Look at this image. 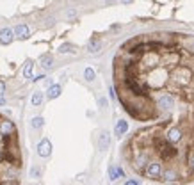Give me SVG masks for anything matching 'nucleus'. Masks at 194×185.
<instances>
[{
	"label": "nucleus",
	"mask_w": 194,
	"mask_h": 185,
	"mask_svg": "<svg viewBox=\"0 0 194 185\" xmlns=\"http://www.w3.org/2000/svg\"><path fill=\"white\" fill-rule=\"evenodd\" d=\"M119 102L150 123L127 144L134 171L153 180L194 174V36L151 34L130 41L114 61Z\"/></svg>",
	"instance_id": "nucleus-1"
},
{
	"label": "nucleus",
	"mask_w": 194,
	"mask_h": 185,
	"mask_svg": "<svg viewBox=\"0 0 194 185\" xmlns=\"http://www.w3.org/2000/svg\"><path fill=\"white\" fill-rule=\"evenodd\" d=\"M50 153H52V142L48 139H41L38 144V155L46 158V157H50Z\"/></svg>",
	"instance_id": "nucleus-2"
},
{
	"label": "nucleus",
	"mask_w": 194,
	"mask_h": 185,
	"mask_svg": "<svg viewBox=\"0 0 194 185\" xmlns=\"http://www.w3.org/2000/svg\"><path fill=\"white\" fill-rule=\"evenodd\" d=\"M13 39H14L13 29H2V30H0V43L2 45H9Z\"/></svg>",
	"instance_id": "nucleus-3"
},
{
	"label": "nucleus",
	"mask_w": 194,
	"mask_h": 185,
	"mask_svg": "<svg viewBox=\"0 0 194 185\" xmlns=\"http://www.w3.org/2000/svg\"><path fill=\"white\" fill-rule=\"evenodd\" d=\"M13 34H14L18 39H27L29 36H30V30H29L27 25H16V29L13 30Z\"/></svg>",
	"instance_id": "nucleus-4"
},
{
	"label": "nucleus",
	"mask_w": 194,
	"mask_h": 185,
	"mask_svg": "<svg viewBox=\"0 0 194 185\" xmlns=\"http://www.w3.org/2000/svg\"><path fill=\"white\" fill-rule=\"evenodd\" d=\"M109 144H111V135H109V132L103 130L100 134V139H98V146H100V150H107Z\"/></svg>",
	"instance_id": "nucleus-5"
},
{
	"label": "nucleus",
	"mask_w": 194,
	"mask_h": 185,
	"mask_svg": "<svg viewBox=\"0 0 194 185\" xmlns=\"http://www.w3.org/2000/svg\"><path fill=\"white\" fill-rule=\"evenodd\" d=\"M127 130H128V123H127V121H123V119H119V121L116 123L114 134H116V137H119V139H121V135H123Z\"/></svg>",
	"instance_id": "nucleus-6"
},
{
	"label": "nucleus",
	"mask_w": 194,
	"mask_h": 185,
	"mask_svg": "<svg viewBox=\"0 0 194 185\" xmlns=\"http://www.w3.org/2000/svg\"><path fill=\"white\" fill-rule=\"evenodd\" d=\"M61 91H62V87L59 86V84H54V86L48 87V92H46V94H48V98L50 100H54V98H57V96L61 94Z\"/></svg>",
	"instance_id": "nucleus-7"
},
{
	"label": "nucleus",
	"mask_w": 194,
	"mask_h": 185,
	"mask_svg": "<svg viewBox=\"0 0 194 185\" xmlns=\"http://www.w3.org/2000/svg\"><path fill=\"white\" fill-rule=\"evenodd\" d=\"M109 176H111V180H118L119 176L125 178V171L121 167H109Z\"/></svg>",
	"instance_id": "nucleus-8"
},
{
	"label": "nucleus",
	"mask_w": 194,
	"mask_h": 185,
	"mask_svg": "<svg viewBox=\"0 0 194 185\" xmlns=\"http://www.w3.org/2000/svg\"><path fill=\"white\" fill-rule=\"evenodd\" d=\"M32 68H34L32 61H27V62H25V68H23V77H25V78H32Z\"/></svg>",
	"instance_id": "nucleus-9"
},
{
	"label": "nucleus",
	"mask_w": 194,
	"mask_h": 185,
	"mask_svg": "<svg viewBox=\"0 0 194 185\" xmlns=\"http://www.w3.org/2000/svg\"><path fill=\"white\" fill-rule=\"evenodd\" d=\"M41 102H43V92H34L32 98H30V103L34 107H38V105H41Z\"/></svg>",
	"instance_id": "nucleus-10"
},
{
	"label": "nucleus",
	"mask_w": 194,
	"mask_h": 185,
	"mask_svg": "<svg viewBox=\"0 0 194 185\" xmlns=\"http://www.w3.org/2000/svg\"><path fill=\"white\" fill-rule=\"evenodd\" d=\"M52 62H54V57H52L50 54H46L41 57V66H43V68H50Z\"/></svg>",
	"instance_id": "nucleus-11"
},
{
	"label": "nucleus",
	"mask_w": 194,
	"mask_h": 185,
	"mask_svg": "<svg viewBox=\"0 0 194 185\" xmlns=\"http://www.w3.org/2000/svg\"><path fill=\"white\" fill-rule=\"evenodd\" d=\"M59 52H61V54H70V52H75V46L70 45V43L61 45V46H59Z\"/></svg>",
	"instance_id": "nucleus-12"
},
{
	"label": "nucleus",
	"mask_w": 194,
	"mask_h": 185,
	"mask_svg": "<svg viewBox=\"0 0 194 185\" xmlns=\"http://www.w3.org/2000/svg\"><path fill=\"white\" fill-rule=\"evenodd\" d=\"M84 78H86L87 82L94 80V70L93 68H86V70H84Z\"/></svg>",
	"instance_id": "nucleus-13"
},
{
	"label": "nucleus",
	"mask_w": 194,
	"mask_h": 185,
	"mask_svg": "<svg viewBox=\"0 0 194 185\" xmlns=\"http://www.w3.org/2000/svg\"><path fill=\"white\" fill-rule=\"evenodd\" d=\"M30 125H32V128H41V126L45 125V119L38 116V118H34V119H32V123H30Z\"/></svg>",
	"instance_id": "nucleus-14"
},
{
	"label": "nucleus",
	"mask_w": 194,
	"mask_h": 185,
	"mask_svg": "<svg viewBox=\"0 0 194 185\" xmlns=\"http://www.w3.org/2000/svg\"><path fill=\"white\" fill-rule=\"evenodd\" d=\"M98 48H100V43H98V41H91V43H89V52H98Z\"/></svg>",
	"instance_id": "nucleus-15"
},
{
	"label": "nucleus",
	"mask_w": 194,
	"mask_h": 185,
	"mask_svg": "<svg viewBox=\"0 0 194 185\" xmlns=\"http://www.w3.org/2000/svg\"><path fill=\"white\" fill-rule=\"evenodd\" d=\"M4 92H6V84H4V82L0 80V96H2Z\"/></svg>",
	"instance_id": "nucleus-16"
},
{
	"label": "nucleus",
	"mask_w": 194,
	"mask_h": 185,
	"mask_svg": "<svg viewBox=\"0 0 194 185\" xmlns=\"http://www.w3.org/2000/svg\"><path fill=\"white\" fill-rule=\"evenodd\" d=\"M30 174H32V176H38V174H39V169H38V167H32V169H30Z\"/></svg>",
	"instance_id": "nucleus-17"
},
{
	"label": "nucleus",
	"mask_w": 194,
	"mask_h": 185,
	"mask_svg": "<svg viewBox=\"0 0 194 185\" xmlns=\"http://www.w3.org/2000/svg\"><path fill=\"white\" fill-rule=\"evenodd\" d=\"M127 185H139V180H128Z\"/></svg>",
	"instance_id": "nucleus-18"
}]
</instances>
